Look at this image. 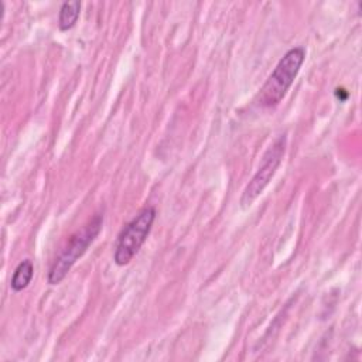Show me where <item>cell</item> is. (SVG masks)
Here are the masks:
<instances>
[{
  "label": "cell",
  "mask_w": 362,
  "mask_h": 362,
  "mask_svg": "<svg viewBox=\"0 0 362 362\" xmlns=\"http://www.w3.org/2000/svg\"><path fill=\"white\" fill-rule=\"evenodd\" d=\"M305 59V49L294 47L288 49L277 62L264 85L257 95V105L262 107H274L286 96L288 88L294 82L303 62Z\"/></svg>",
  "instance_id": "obj_1"
},
{
  "label": "cell",
  "mask_w": 362,
  "mask_h": 362,
  "mask_svg": "<svg viewBox=\"0 0 362 362\" xmlns=\"http://www.w3.org/2000/svg\"><path fill=\"white\" fill-rule=\"evenodd\" d=\"M102 225H103V215L96 214L81 230H78L71 236L66 246L59 252V255L55 257L54 263L49 267V272H48L49 284H58L65 279L71 267L76 263L79 257L83 256L86 249L99 235V232L102 230Z\"/></svg>",
  "instance_id": "obj_2"
},
{
  "label": "cell",
  "mask_w": 362,
  "mask_h": 362,
  "mask_svg": "<svg viewBox=\"0 0 362 362\" xmlns=\"http://www.w3.org/2000/svg\"><path fill=\"white\" fill-rule=\"evenodd\" d=\"M156 219L154 206H144L139 214L122 229L117 236L115 246L113 260L117 266L127 264L136 253L140 250L141 245L146 242L151 226Z\"/></svg>",
  "instance_id": "obj_3"
},
{
  "label": "cell",
  "mask_w": 362,
  "mask_h": 362,
  "mask_svg": "<svg viewBox=\"0 0 362 362\" xmlns=\"http://www.w3.org/2000/svg\"><path fill=\"white\" fill-rule=\"evenodd\" d=\"M286 134L279 136L272 146L266 150V153L262 157V164L259 170L255 173L246 188L243 189L240 205L242 208L250 206V204L263 192V189L267 187L270 180L273 178L277 167L281 163V158L286 151Z\"/></svg>",
  "instance_id": "obj_4"
},
{
  "label": "cell",
  "mask_w": 362,
  "mask_h": 362,
  "mask_svg": "<svg viewBox=\"0 0 362 362\" xmlns=\"http://www.w3.org/2000/svg\"><path fill=\"white\" fill-rule=\"evenodd\" d=\"M34 276V266L33 262L25 259L23 262L18 263V266L16 267L11 281H10V287L13 291H21L24 290L30 283L31 279Z\"/></svg>",
  "instance_id": "obj_5"
},
{
  "label": "cell",
  "mask_w": 362,
  "mask_h": 362,
  "mask_svg": "<svg viewBox=\"0 0 362 362\" xmlns=\"http://www.w3.org/2000/svg\"><path fill=\"white\" fill-rule=\"evenodd\" d=\"M79 13H81V3L79 1H65L62 3L61 8H59V17H58V27L62 31H68L71 30L78 18H79Z\"/></svg>",
  "instance_id": "obj_6"
}]
</instances>
